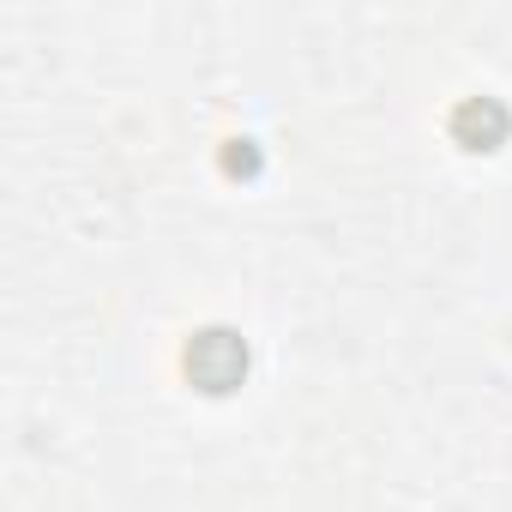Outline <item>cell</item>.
<instances>
[{
    "label": "cell",
    "instance_id": "cell-3",
    "mask_svg": "<svg viewBox=\"0 0 512 512\" xmlns=\"http://www.w3.org/2000/svg\"><path fill=\"white\" fill-rule=\"evenodd\" d=\"M223 169H229V175H253V169H260V151H253L247 139H235V145L223 151Z\"/></svg>",
    "mask_w": 512,
    "mask_h": 512
},
{
    "label": "cell",
    "instance_id": "cell-2",
    "mask_svg": "<svg viewBox=\"0 0 512 512\" xmlns=\"http://www.w3.org/2000/svg\"><path fill=\"white\" fill-rule=\"evenodd\" d=\"M506 133H512V115H506L500 97H464V103L452 109V139H458L464 151H500Z\"/></svg>",
    "mask_w": 512,
    "mask_h": 512
},
{
    "label": "cell",
    "instance_id": "cell-1",
    "mask_svg": "<svg viewBox=\"0 0 512 512\" xmlns=\"http://www.w3.org/2000/svg\"><path fill=\"white\" fill-rule=\"evenodd\" d=\"M241 374H247V344H241L235 332L211 326V332H199V338L187 344V380H193L199 392H235Z\"/></svg>",
    "mask_w": 512,
    "mask_h": 512
}]
</instances>
